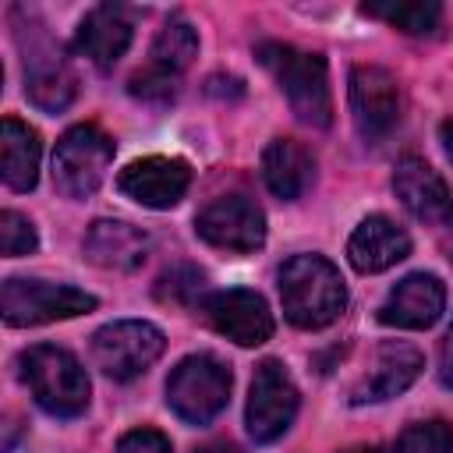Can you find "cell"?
I'll return each instance as SVG.
<instances>
[{"instance_id": "cell-1", "label": "cell", "mask_w": 453, "mask_h": 453, "mask_svg": "<svg viewBox=\"0 0 453 453\" xmlns=\"http://www.w3.org/2000/svg\"><path fill=\"white\" fill-rule=\"evenodd\" d=\"M280 301L290 326L322 329L343 315L347 287L326 255H294L280 265Z\"/></svg>"}, {"instance_id": "cell-2", "label": "cell", "mask_w": 453, "mask_h": 453, "mask_svg": "<svg viewBox=\"0 0 453 453\" xmlns=\"http://www.w3.org/2000/svg\"><path fill=\"white\" fill-rule=\"evenodd\" d=\"M258 60L273 71L280 81L294 117L308 127H329L333 124V96H329V74L326 60L308 50H294L287 42H262Z\"/></svg>"}, {"instance_id": "cell-3", "label": "cell", "mask_w": 453, "mask_h": 453, "mask_svg": "<svg viewBox=\"0 0 453 453\" xmlns=\"http://www.w3.org/2000/svg\"><path fill=\"white\" fill-rule=\"evenodd\" d=\"M21 379L35 403L53 418H78L88 407V375L81 361L53 343H35L18 357Z\"/></svg>"}, {"instance_id": "cell-4", "label": "cell", "mask_w": 453, "mask_h": 453, "mask_svg": "<svg viewBox=\"0 0 453 453\" xmlns=\"http://www.w3.org/2000/svg\"><path fill=\"white\" fill-rule=\"evenodd\" d=\"M163 347H166L163 329L145 319L106 322L103 329L92 333V361L113 382H131L142 372H149L163 354Z\"/></svg>"}, {"instance_id": "cell-5", "label": "cell", "mask_w": 453, "mask_h": 453, "mask_svg": "<svg viewBox=\"0 0 453 453\" xmlns=\"http://www.w3.org/2000/svg\"><path fill=\"white\" fill-rule=\"evenodd\" d=\"M230 400V368L212 354L184 357L166 379V403L188 425H209Z\"/></svg>"}, {"instance_id": "cell-6", "label": "cell", "mask_w": 453, "mask_h": 453, "mask_svg": "<svg viewBox=\"0 0 453 453\" xmlns=\"http://www.w3.org/2000/svg\"><path fill=\"white\" fill-rule=\"evenodd\" d=\"M113 163V138L96 124H74L53 149V184L67 198H88Z\"/></svg>"}, {"instance_id": "cell-7", "label": "cell", "mask_w": 453, "mask_h": 453, "mask_svg": "<svg viewBox=\"0 0 453 453\" xmlns=\"http://www.w3.org/2000/svg\"><path fill=\"white\" fill-rule=\"evenodd\" d=\"M92 308H96V297L67 283L11 276L0 287V311L7 326H42V322L85 315Z\"/></svg>"}, {"instance_id": "cell-8", "label": "cell", "mask_w": 453, "mask_h": 453, "mask_svg": "<svg viewBox=\"0 0 453 453\" xmlns=\"http://www.w3.org/2000/svg\"><path fill=\"white\" fill-rule=\"evenodd\" d=\"M297 403H301V396H297L290 372L276 357H265L255 368V379L248 389V411H244L248 435L255 442H276L290 428Z\"/></svg>"}, {"instance_id": "cell-9", "label": "cell", "mask_w": 453, "mask_h": 453, "mask_svg": "<svg viewBox=\"0 0 453 453\" xmlns=\"http://www.w3.org/2000/svg\"><path fill=\"white\" fill-rule=\"evenodd\" d=\"M195 230L212 248L255 251L265 241V212L248 195H219L195 216Z\"/></svg>"}, {"instance_id": "cell-10", "label": "cell", "mask_w": 453, "mask_h": 453, "mask_svg": "<svg viewBox=\"0 0 453 453\" xmlns=\"http://www.w3.org/2000/svg\"><path fill=\"white\" fill-rule=\"evenodd\" d=\"M202 311L209 326L219 336L234 340L237 347H258L273 336V311L265 297L248 287H230V290H216L202 297Z\"/></svg>"}, {"instance_id": "cell-11", "label": "cell", "mask_w": 453, "mask_h": 453, "mask_svg": "<svg viewBox=\"0 0 453 453\" xmlns=\"http://www.w3.org/2000/svg\"><path fill=\"white\" fill-rule=\"evenodd\" d=\"M350 113L365 142L386 138L400 120V88L386 67L357 64L350 71Z\"/></svg>"}, {"instance_id": "cell-12", "label": "cell", "mask_w": 453, "mask_h": 453, "mask_svg": "<svg viewBox=\"0 0 453 453\" xmlns=\"http://www.w3.org/2000/svg\"><path fill=\"white\" fill-rule=\"evenodd\" d=\"M191 184V166L177 156H145V159H134L120 170L117 177V188L145 205V209H170L184 198Z\"/></svg>"}, {"instance_id": "cell-13", "label": "cell", "mask_w": 453, "mask_h": 453, "mask_svg": "<svg viewBox=\"0 0 453 453\" xmlns=\"http://www.w3.org/2000/svg\"><path fill=\"white\" fill-rule=\"evenodd\" d=\"M446 308V287L432 273L403 276L379 304V322L393 329H428Z\"/></svg>"}, {"instance_id": "cell-14", "label": "cell", "mask_w": 453, "mask_h": 453, "mask_svg": "<svg viewBox=\"0 0 453 453\" xmlns=\"http://www.w3.org/2000/svg\"><path fill=\"white\" fill-rule=\"evenodd\" d=\"M21 46H25V96L39 110L60 113L74 99V85H78L67 64L60 60V50H53L46 35L39 42L21 39Z\"/></svg>"}, {"instance_id": "cell-15", "label": "cell", "mask_w": 453, "mask_h": 453, "mask_svg": "<svg viewBox=\"0 0 453 453\" xmlns=\"http://www.w3.org/2000/svg\"><path fill=\"white\" fill-rule=\"evenodd\" d=\"M425 368V357L418 347L411 343H400V340H389L375 350V361L368 368V375L350 389V400L354 403H379V400H389L396 393H403Z\"/></svg>"}, {"instance_id": "cell-16", "label": "cell", "mask_w": 453, "mask_h": 453, "mask_svg": "<svg viewBox=\"0 0 453 453\" xmlns=\"http://www.w3.org/2000/svg\"><path fill=\"white\" fill-rule=\"evenodd\" d=\"M393 191L403 202V209L425 223H439L453 216V198L446 180L418 156H403L393 170Z\"/></svg>"}, {"instance_id": "cell-17", "label": "cell", "mask_w": 453, "mask_h": 453, "mask_svg": "<svg viewBox=\"0 0 453 453\" xmlns=\"http://www.w3.org/2000/svg\"><path fill=\"white\" fill-rule=\"evenodd\" d=\"M407 255H411V237L389 216H365L347 241V258L357 273H382L403 262Z\"/></svg>"}, {"instance_id": "cell-18", "label": "cell", "mask_w": 453, "mask_h": 453, "mask_svg": "<svg viewBox=\"0 0 453 453\" xmlns=\"http://www.w3.org/2000/svg\"><path fill=\"white\" fill-rule=\"evenodd\" d=\"M127 46H131V18L124 14V7L113 4L92 7L74 32V50L103 71L113 67L127 53Z\"/></svg>"}, {"instance_id": "cell-19", "label": "cell", "mask_w": 453, "mask_h": 453, "mask_svg": "<svg viewBox=\"0 0 453 453\" xmlns=\"http://www.w3.org/2000/svg\"><path fill=\"white\" fill-rule=\"evenodd\" d=\"M85 255L88 262L103 265V269H117V273H127V269H138L149 255V237L124 223V219H96L85 234Z\"/></svg>"}, {"instance_id": "cell-20", "label": "cell", "mask_w": 453, "mask_h": 453, "mask_svg": "<svg viewBox=\"0 0 453 453\" xmlns=\"http://www.w3.org/2000/svg\"><path fill=\"white\" fill-rule=\"evenodd\" d=\"M262 180L276 198L297 202L315 180V159L294 138H273L262 152Z\"/></svg>"}, {"instance_id": "cell-21", "label": "cell", "mask_w": 453, "mask_h": 453, "mask_svg": "<svg viewBox=\"0 0 453 453\" xmlns=\"http://www.w3.org/2000/svg\"><path fill=\"white\" fill-rule=\"evenodd\" d=\"M39 156L42 142L35 127L18 117H4L0 124V173L11 191H32L39 180Z\"/></svg>"}, {"instance_id": "cell-22", "label": "cell", "mask_w": 453, "mask_h": 453, "mask_svg": "<svg viewBox=\"0 0 453 453\" xmlns=\"http://www.w3.org/2000/svg\"><path fill=\"white\" fill-rule=\"evenodd\" d=\"M365 14L382 18L386 25L407 35H428L442 21V7L435 0H382V4H365Z\"/></svg>"}, {"instance_id": "cell-23", "label": "cell", "mask_w": 453, "mask_h": 453, "mask_svg": "<svg viewBox=\"0 0 453 453\" xmlns=\"http://www.w3.org/2000/svg\"><path fill=\"white\" fill-rule=\"evenodd\" d=\"M195 53H198V35L188 18H170L152 39V64L159 71L180 74L195 60Z\"/></svg>"}, {"instance_id": "cell-24", "label": "cell", "mask_w": 453, "mask_h": 453, "mask_svg": "<svg viewBox=\"0 0 453 453\" xmlns=\"http://www.w3.org/2000/svg\"><path fill=\"white\" fill-rule=\"evenodd\" d=\"M393 453H453V428L439 418L414 421L400 432Z\"/></svg>"}, {"instance_id": "cell-25", "label": "cell", "mask_w": 453, "mask_h": 453, "mask_svg": "<svg viewBox=\"0 0 453 453\" xmlns=\"http://www.w3.org/2000/svg\"><path fill=\"white\" fill-rule=\"evenodd\" d=\"M35 244H39V234H35L32 219L14 209H4L0 212V251L7 258H18V255L35 251Z\"/></svg>"}, {"instance_id": "cell-26", "label": "cell", "mask_w": 453, "mask_h": 453, "mask_svg": "<svg viewBox=\"0 0 453 453\" xmlns=\"http://www.w3.org/2000/svg\"><path fill=\"white\" fill-rule=\"evenodd\" d=\"M127 88H131V96H134V99H142V103H159V106L173 103V99H177V92H180V85H177V74H170V71H159V67L134 74Z\"/></svg>"}, {"instance_id": "cell-27", "label": "cell", "mask_w": 453, "mask_h": 453, "mask_svg": "<svg viewBox=\"0 0 453 453\" xmlns=\"http://www.w3.org/2000/svg\"><path fill=\"white\" fill-rule=\"evenodd\" d=\"M202 280L205 276L195 265H177V269L159 276V297L173 301V304H191L202 294Z\"/></svg>"}, {"instance_id": "cell-28", "label": "cell", "mask_w": 453, "mask_h": 453, "mask_svg": "<svg viewBox=\"0 0 453 453\" xmlns=\"http://www.w3.org/2000/svg\"><path fill=\"white\" fill-rule=\"evenodd\" d=\"M117 453H173V446L156 428H131V432L120 435Z\"/></svg>"}, {"instance_id": "cell-29", "label": "cell", "mask_w": 453, "mask_h": 453, "mask_svg": "<svg viewBox=\"0 0 453 453\" xmlns=\"http://www.w3.org/2000/svg\"><path fill=\"white\" fill-rule=\"evenodd\" d=\"M439 379H442L446 386H453V333H449V340L442 343V361H439Z\"/></svg>"}, {"instance_id": "cell-30", "label": "cell", "mask_w": 453, "mask_h": 453, "mask_svg": "<svg viewBox=\"0 0 453 453\" xmlns=\"http://www.w3.org/2000/svg\"><path fill=\"white\" fill-rule=\"evenodd\" d=\"M195 453H241V449H237L234 442H223V439H219V442H205V446H198Z\"/></svg>"}, {"instance_id": "cell-31", "label": "cell", "mask_w": 453, "mask_h": 453, "mask_svg": "<svg viewBox=\"0 0 453 453\" xmlns=\"http://www.w3.org/2000/svg\"><path fill=\"white\" fill-rule=\"evenodd\" d=\"M439 138H442V149H446V159L453 163V120H446V124L439 127Z\"/></svg>"}, {"instance_id": "cell-32", "label": "cell", "mask_w": 453, "mask_h": 453, "mask_svg": "<svg viewBox=\"0 0 453 453\" xmlns=\"http://www.w3.org/2000/svg\"><path fill=\"white\" fill-rule=\"evenodd\" d=\"M347 453H379L375 446H357V449H347Z\"/></svg>"}, {"instance_id": "cell-33", "label": "cell", "mask_w": 453, "mask_h": 453, "mask_svg": "<svg viewBox=\"0 0 453 453\" xmlns=\"http://www.w3.org/2000/svg\"><path fill=\"white\" fill-rule=\"evenodd\" d=\"M449 333H453V329H449Z\"/></svg>"}]
</instances>
